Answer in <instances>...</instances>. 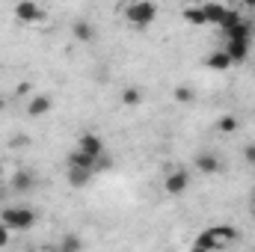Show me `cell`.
<instances>
[{
  "mask_svg": "<svg viewBox=\"0 0 255 252\" xmlns=\"http://www.w3.org/2000/svg\"><path fill=\"white\" fill-rule=\"evenodd\" d=\"M226 39H253V24L250 21H238L232 30H226Z\"/></svg>",
  "mask_w": 255,
  "mask_h": 252,
  "instance_id": "obj_17",
  "label": "cell"
},
{
  "mask_svg": "<svg viewBox=\"0 0 255 252\" xmlns=\"http://www.w3.org/2000/svg\"><path fill=\"white\" fill-rule=\"evenodd\" d=\"M205 65L211 68V71H226V68H232V57L226 54V51H214V54H208L205 57Z\"/></svg>",
  "mask_w": 255,
  "mask_h": 252,
  "instance_id": "obj_10",
  "label": "cell"
},
{
  "mask_svg": "<svg viewBox=\"0 0 255 252\" xmlns=\"http://www.w3.org/2000/svg\"><path fill=\"white\" fill-rule=\"evenodd\" d=\"M0 199H3V190H0Z\"/></svg>",
  "mask_w": 255,
  "mask_h": 252,
  "instance_id": "obj_31",
  "label": "cell"
},
{
  "mask_svg": "<svg viewBox=\"0 0 255 252\" xmlns=\"http://www.w3.org/2000/svg\"><path fill=\"white\" fill-rule=\"evenodd\" d=\"M196 169L202 172V175H217L220 169H223V163H220V157L217 154H211V151H202V154H196Z\"/></svg>",
  "mask_w": 255,
  "mask_h": 252,
  "instance_id": "obj_9",
  "label": "cell"
},
{
  "mask_svg": "<svg viewBox=\"0 0 255 252\" xmlns=\"http://www.w3.org/2000/svg\"><path fill=\"white\" fill-rule=\"evenodd\" d=\"M184 21L187 24H196V27H202V24H208V15H205V6H187L184 12Z\"/></svg>",
  "mask_w": 255,
  "mask_h": 252,
  "instance_id": "obj_16",
  "label": "cell"
},
{
  "mask_svg": "<svg viewBox=\"0 0 255 252\" xmlns=\"http://www.w3.org/2000/svg\"><path fill=\"white\" fill-rule=\"evenodd\" d=\"M12 15H15L18 24H39V21H45V9L36 0H18Z\"/></svg>",
  "mask_w": 255,
  "mask_h": 252,
  "instance_id": "obj_3",
  "label": "cell"
},
{
  "mask_svg": "<svg viewBox=\"0 0 255 252\" xmlns=\"http://www.w3.org/2000/svg\"><path fill=\"white\" fill-rule=\"evenodd\" d=\"M187 187H190V175H187L184 169L169 172V175H166V181H163V190H166L169 196H181Z\"/></svg>",
  "mask_w": 255,
  "mask_h": 252,
  "instance_id": "obj_5",
  "label": "cell"
},
{
  "mask_svg": "<svg viewBox=\"0 0 255 252\" xmlns=\"http://www.w3.org/2000/svg\"><path fill=\"white\" fill-rule=\"evenodd\" d=\"M3 107H6V98H0V113H3Z\"/></svg>",
  "mask_w": 255,
  "mask_h": 252,
  "instance_id": "obj_28",
  "label": "cell"
},
{
  "mask_svg": "<svg viewBox=\"0 0 255 252\" xmlns=\"http://www.w3.org/2000/svg\"><path fill=\"white\" fill-rule=\"evenodd\" d=\"M60 250H65V252H71V250H80V238H65L63 241V247Z\"/></svg>",
  "mask_w": 255,
  "mask_h": 252,
  "instance_id": "obj_24",
  "label": "cell"
},
{
  "mask_svg": "<svg viewBox=\"0 0 255 252\" xmlns=\"http://www.w3.org/2000/svg\"><path fill=\"white\" fill-rule=\"evenodd\" d=\"M30 89H33V86H30V83H27V80H21V83H18V95H27V92H30Z\"/></svg>",
  "mask_w": 255,
  "mask_h": 252,
  "instance_id": "obj_26",
  "label": "cell"
},
{
  "mask_svg": "<svg viewBox=\"0 0 255 252\" xmlns=\"http://www.w3.org/2000/svg\"><path fill=\"white\" fill-rule=\"evenodd\" d=\"M250 48H253V39H229L226 42V54L232 57V63H244L250 57Z\"/></svg>",
  "mask_w": 255,
  "mask_h": 252,
  "instance_id": "obj_7",
  "label": "cell"
},
{
  "mask_svg": "<svg viewBox=\"0 0 255 252\" xmlns=\"http://www.w3.org/2000/svg\"><path fill=\"white\" fill-rule=\"evenodd\" d=\"M51 107H54V98L51 95H33L27 101V116L30 119H42V116L51 113Z\"/></svg>",
  "mask_w": 255,
  "mask_h": 252,
  "instance_id": "obj_6",
  "label": "cell"
},
{
  "mask_svg": "<svg viewBox=\"0 0 255 252\" xmlns=\"http://www.w3.org/2000/svg\"><path fill=\"white\" fill-rule=\"evenodd\" d=\"M244 157H247V160H250V163L255 166V145H253V142H250V145L244 148Z\"/></svg>",
  "mask_w": 255,
  "mask_h": 252,
  "instance_id": "obj_25",
  "label": "cell"
},
{
  "mask_svg": "<svg viewBox=\"0 0 255 252\" xmlns=\"http://www.w3.org/2000/svg\"><path fill=\"white\" fill-rule=\"evenodd\" d=\"M205 6V15H208V24H223V15H226V9L229 6H223V3H202Z\"/></svg>",
  "mask_w": 255,
  "mask_h": 252,
  "instance_id": "obj_15",
  "label": "cell"
},
{
  "mask_svg": "<svg viewBox=\"0 0 255 252\" xmlns=\"http://www.w3.org/2000/svg\"><path fill=\"white\" fill-rule=\"evenodd\" d=\"M9 238H12V229L0 220V247H9Z\"/></svg>",
  "mask_w": 255,
  "mask_h": 252,
  "instance_id": "obj_23",
  "label": "cell"
},
{
  "mask_svg": "<svg viewBox=\"0 0 255 252\" xmlns=\"http://www.w3.org/2000/svg\"><path fill=\"white\" fill-rule=\"evenodd\" d=\"M95 160H98V157H92V154H86V151H80V148L68 151V166H83V169H95Z\"/></svg>",
  "mask_w": 255,
  "mask_h": 252,
  "instance_id": "obj_14",
  "label": "cell"
},
{
  "mask_svg": "<svg viewBox=\"0 0 255 252\" xmlns=\"http://www.w3.org/2000/svg\"><path fill=\"white\" fill-rule=\"evenodd\" d=\"M92 181V169H83V166H68V184L77 187H86Z\"/></svg>",
  "mask_w": 255,
  "mask_h": 252,
  "instance_id": "obj_11",
  "label": "cell"
},
{
  "mask_svg": "<svg viewBox=\"0 0 255 252\" xmlns=\"http://www.w3.org/2000/svg\"><path fill=\"white\" fill-rule=\"evenodd\" d=\"M125 18L133 27H148L157 18V3L154 0H133L125 6Z\"/></svg>",
  "mask_w": 255,
  "mask_h": 252,
  "instance_id": "obj_1",
  "label": "cell"
},
{
  "mask_svg": "<svg viewBox=\"0 0 255 252\" xmlns=\"http://www.w3.org/2000/svg\"><path fill=\"white\" fill-rule=\"evenodd\" d=\"M0 220H3L12 232H27V229L36 226L39 217H36V211H30V208H3Z\"/></svg>",
  "mask_w": 255,
  "mask_h": 252,
  "instance_id": "obj_2",
  "label": "cell"
},
{
  "mask_svg": "<svg viewBox=\"0 0 255 252\" xmlns=\"http://www.w3.org/2000/svg\"><path fill=\"white\" fill-rule=\"evenodd\" d=\"M238 127H241V122H238L235 116H223V119L217 122V130H220V133H229V136L238 133Z\"/></svg>",
  "mask_w": 255,
  "mask_h": 252,
  "instance_id": "obj_21",
  "label": "cell"
},
{
  "mask_svg": "<svg viewBox=\"0 0 255 252\" xmlns=\"http://www.w3.org/2000/svg\"><path fill=\"white\" fill-rule=\"evenodd\" d=\"M244 6H247V9H255V0H244Z\"/></svg>",
  "mask_w": 255,
  "mask_h": 252,
  "instance_id": "obj_27",
  "label": "cell"
},
{
  "mask_svg": "<svg viewBox=\"0 0 255 252\" xmlns=\"http://www.w3.org/2000/svg\"><path fill=\"white\" fill-rule=\"evenodd\" d=\"M77 148L86 151V154H92V157H101V154H104V139H101L98 133H92V130H83V133L77 136Z\"/></svg>",
  "mask_w": 255,
  "mask_h": 252,
  "instance_id": "obj_4",
  "label": "cell"
},
{
  "mask_svg": "<svg viewBox=\"0 0 255 252\" xmlns=\"http://www.w3.org/2000/svg\"><path fill=\"white\" fill-rule=\"evenodd\" d=\"M193 247H196L199 252H205V250H223V247H229V244H226V241H223L214 229H205V232L193 241Z\"/></svg>",
  "mask_w": 255,
  "mask_h": 252,
  "instance_id": "obj_8",
  "label": "cell"
},
{
  "mask_svg": "<svg viewBox=\"0 0 255 252\" xmlns=\"http://www.w3.org/2000/svg\"><path fill=\"white\" fill-rule=\"evenodd\" d=\"M0 178H3V163H0Z\"/></svg>",
  "mask_w": 255,
  "mask_h": 252,
  "instance_id": "obj_29",
  "label": "cell"
},
{
  "mask_svg": "<svg viewBox=\"0 0 255 252\" xmlns=\"http://www.w3.org/2000/svg\"><path fill=\"white\" fill-rule=\"evenodd\" d=\"M36 187V175L33 172H27V169H18L15 175H12V190H18V193H27V190Z\"/></svg>",
  "mask_w": 255,
  "mask_h": 252,
  "instance_id": "obj_12",
  "label": "cell"
},
{
  "mask_svg": "<svg viewBox=\"0 0 255 252\" xmlns=\"http://www.w3.org/2000/svg\"><path fill=\"white\" fill-rule=\"evenodd\" d=\"M253 217H255V205H253Z\"/></svg>",
  "mask_w": 255,
  "mask_h": 252,
  "instance_id": "obj_30",
  "label": "cell"
},
{
  "mask_svg": "<svg viewBox=\"0 0 255 252\" xmlns=\"http://www.w3.org/2000/svg\"><path fill=\"white\" fill-rule=\"evenodd\" d=\"M119 98H122L125 107H139V101H142V89H139V86H125Z\"/></svg>",
  "mask_w": 255,
  "mask_h": 252,
  "instance_id": "obj_18",
  "label": "cell"
},
{
  "mask_svg": "<svg viewBox=\"0 0 255 252\" xmlns=\"http://www.w3.org/2000/svg\"><path fill=\"white\" fill-rule=\"evenodd\" d=\"M211 229H214V232H217V235H220L226 244H235V241L241 238V232H238L235 226H211Z\"/></svg>",
  "mask_w": 255,
  "mask_h": 252,
  "instance_id": "obj_20",
  "label": "cell"
},
{
  "mask_svg": "<svg viewBox=\"0 0 255 252\" xmlns=\"http://www.w3.org/2000/svg\"><path fill=\"white\" fill-rule=\"evenodd\" d=\"M172 98H175L178 104H190L193 98H196V92H193V86L181 83V86H175V89H172Z\"/></svg>",
  "mask_w": 255,
  "mask_h": 252,
  "instance_id": "obj_19",
  "label": "cell"
},
{
  "mask_svg": "<svg viewBox=\"0 0 255 252\" xmlns=\"http://www.w3.org/2000/svg\"><path fill=\"white\" fill-rule=\"evenodd\" d=\"M71 33H74V39H80V42H95V27H92L86 18L74 21V24H71Z\"/></svg>",
  "mask_w": 255,
  "mask_h": 252,
  "instance_id": "obj_13",
  "label": "cell"
},
{
  "mask_svg": "<svg viewBox=\"0 0 255 252\" xmlns=\"http://www.w3.org/2000/svg\"><path fill=\"white\" fill-rule=\"evenodd\" d=\"M238 21H244V15L238 12V9H226V15H223V24H220V30L226 33V30H232Z\"/></svg>",
  "mask_w": 255,
  "mask_h": 252,
  "instance_id": "obj_22",
  "label": "cell"
}]
</instances>
